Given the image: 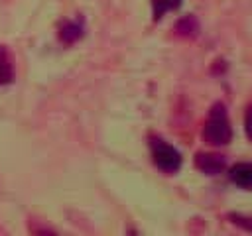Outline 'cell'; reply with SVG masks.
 Segmentation results:
<instances>
[{
  "instance_id": "obj_7",
  "label": "cell",
  "mask_w": 252,
  "mask_h": 236,
  "mask_svg": "<svg viewBox=\"0 0 252 236\" xmlns=\"http://www.w3.org/2000/svg\"><path fill=\"white\" fill-rule=\"evenodd\" d=\"M181 6V0H152V10H154V18L159 20L163 14H167L169 10H175Z\"/></svg>"
},
{
  "instance_id": "obj_6",
  "label": "cell",
  "mask_w": 252,
  "mask_h": 236,
  "mask_svg": "<svg viewBox=\"0 0 252 236\" xmlns=\"http://www.w3.org/2000/svg\"><path fill=\"white\" fill-rule=\"evenodd\" d=\"M61 39L65 41V43H73V41H77L81 35H83V28H81V24L79 22H67L63 28H61Z\"/></svg>"
},
{
  "instance_id": "obj_5",
  "label": "cell",
  "mask_w": 252,
  "mask_h": 236,
  "mask_svg": "<svg viewBox=\"0 0 252 236\" xmlns=\"http://www.w3.org/2000/svg\"><path fill=\"white\" fill-rule=\"evenodd\" d=\"M14 79V59L10 51L0 45V85H8Z\"/></svg>"
},
{
  "instance_id": "obj_2",
  "label": "cell",
  "mask_w": 252,
  "mask_h": 236,
  "mask_svg": "<svg viewBox=\"0 0 252 236\" xmlns=\"http://www.w3.org/2000/svg\"><path fill=\"white\" fill-rule=\"evenodd\" d=\"M152 157H154V163L161 169V171H165V173H175L179 167H181V153L173 148V146H169V144H165V142H161V140H152Z\"/></svg>"
},
{
  "instance_id": "obj_8",
  "label": "cell",
  "mask_w": 252,
  "mask_h": 236,
  "mask_svg": "<svg viewBox=\"0 0 252 236\" xmlns=\"http://www.w3.org/2000/svg\"><path fill=\"white\" fill-rule=\"evenodd\" d=\"M177 31H181V33H195L197 31V22L189 16V18H185V20H181L177 24Z\"/></svg>"
},
{
  "instance_id": "obj_3",
  "label": "cell",
  "mask_w": 252,
  "mask_h": 236,
  "mask_svg": "<svg viewBox=\"0 0 252 236\" xmlns=\"http://www.w3.org/2000/svg\"><path fill=\"white\" fill-rule=\"evenodd\" d=\"M197 167L207 175H217L224 169V157L215 153H199L197 155Z\"/></svg>"
},
{
  "instance_id": "obj_10",
  "label": "cell",
  "mask_w": 252,
  "mask_h": 236,
  "mask_svg": "<svg viewBox=\"0 0 252 236\" xmlns=\"http://www.w3.org/2000/svg\"><path fill=\"white\" fill-rule=\"evenodd\" d=\"M244 124H246V134H248V138L252 140V106H250L248 112H246V120H244Z\"/></svg>"
},
{
  "instance_id": "obj_1",
  "label": "cell",
  "mask_w": 252,
  "mask_h": 236,
  "mask_svg": "<svg viewBox=\"0 0 252 236\" xmlns=\"http://www.w3.org/2000/svg\"><path fill=\"white\" fill-rule=\"evenodd\" d=\"M203 136L207 142L215 144V146H224L230 142L232 138V130H230V122H228V116H226V110L222 104H215L211 114H209V120L205 124V130H203Z\"/></svg>"
},
{
  "instance_id": "obj_9",
  "label": "cell",
  "mask_w": 252,
  "mask_h": 236,
  "mask_svg": "<svg viewBox=\"0 0 252 236\" xmlns=\"http://www.w3.org/2000/svg\"><path fill=\"white\" fill-rule=\"evenodd\" d=\"M230 218H232V222H234V224H238V226L246 228L248 232H252V218L242 216V214H230Z\"/></svg>"
},
{
  "instance_id": "obj_4",
  "label": "cell",
  "mask_w": 252,
  "mask_h": 236,
  "mask_svg": "<svg viewBox=\"0 0 252 236\" xmlns=\"http://www.w3.org/2000/svg\"><path fill=\"white\" fill-rule=\"evenodd\" d=\"M228 175L234 185L242 189H252V163H236Z\"/></svg>"
}]
</instances>
